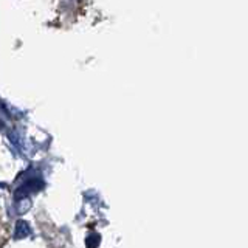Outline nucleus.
I'll list each match as a JSON object with an SVG mask.
<instances>
[{"mask_svg": "<svg viewBox=\"0 0 248 248\" xmlns=\"http://www.w3.org/2000/svg\"><path fill=\"white\" fill-rule=\"evenodd\" d=\"M28 232H30L28 223H25V222H19V223H17V232H16V236H17V239L27 237Z\"/></svg>", "mask_w": 248, "mask_h": 248, "instance_id": "obj_1", "label": "nucleus"}]
</instances>
